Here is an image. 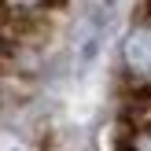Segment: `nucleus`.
<instances>
[{
	"label": "nucleus",
	"mask_w": 151,
	"mask_h": 151,
	"mask_svg": "<svg viewBox=\"0 0 151 151\" xmlns=\"http://www.w3.org/2000/svg\"><path fill=\"white\" fill-rule=\"evenodd\" d=\"M118 59H122V74L133 88L140 92L151 88V19H140L125 29Z\"/></svg>",
	"instance_id": "nucleus-1"
},
{
	"label": "nucleus",
	"mask_w": 151,
	"mask_h": 151,
	"mask_svg": "<svg viewBox=\"0 0 151 151\" xmlns=\"http://www.w3.org/2000/svg\"><path fill=\"white\" fill-rule=\"evenodd\" d=\"M59 4L63 0H0V15H7V19H41Z\"/></svg>",
	"instance_id": "nucleus-2"
},
{
	"label": "nucleus",
	"mask_w": 151,
	"mask_h": 151,
	"mask_svg": "<svg viewBox=\"0 0 151 151\" xmlns=\"http://www.w3.org/2000/svg\"><path fill=\"white\" fill-rule=\"evenodd\" d=\"M133 147L137 151H151V125H144V129L133 133Z\"/></svg>",
	"instance_id": "nucleus-3"
},
{
	"label": "nucleus",
	"mask_w": 151,
	"mask_h": 151,
	"mask_svg": "<svg viewBox=\"0 0 151 151\" xmlns=\"http://www.w3.org/2000/svg\"><path fill=\"white\" fill-rule=\"evenodd\" d=\"M4 59H7V41H4V33H0V70H4Z\"/></svg>",
	"instance_id": "nucleus-4"
},
{
	"label": "nucleus",
	"mask_w": 151,
	"mask_h": 151,
	"mask_svg": "<svg viewBox=\"0 0 151 151\" xmlns=\"http://www.w3.org/2000/svg\"><path fill=\"white\" fill-rule=\"evenodd\" d=\"M147 7H151V0H147ZM147 19H151V15H147Z\"/></svg>",
	"instance_id": "nucleus-5"
}]
</instances>
